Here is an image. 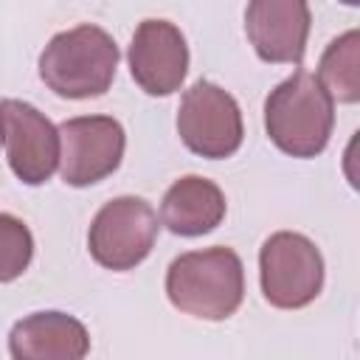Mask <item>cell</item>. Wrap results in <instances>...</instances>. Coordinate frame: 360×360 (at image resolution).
<instances>
[{"mask_svg": "<svg viewBox=\"0 0 360 360\" xmlns=\"http://www.w3.org/2000/svg\"><path fill=\"white\" fill-rule=\"evenodd\" d=\"M169 301L194 318L225 321L245 295L242 259L231 248H208L177 256L166 273Z\"/></svg>", "mask_w": 360, "mask_h": 360, "instance_id": "1", "label": "cell"}, {"mask_svg": "<svg viewBox=\"0 0 360 360\" xmlns=\"http://www.w3.org/2000/svg\"><path fill=\"white\" fill-rule=\"evenodd\" d=\"M118 45L98 25H76L56 34L42 56L39 76L62 98H96L112 84Z\"/></svg>", "mask_w": 360, "mask_h": 360, "instance_id": "2", "label": "cell"}, {"mask_svg": "<svg viewBox=\"0 0 360 360\" xmlns=\"http://www.w3.org/2000/svg\"><path fill=\"white\" fill-rule=\"evenodd\" d=\"M332 98L307 70H295L276 90H270L264 101L267 135L281 152L292 158H315L323 152L332 135Z\"/></svg>", "mask_w": 360, "mask_h": 360, "instance_id": "3", "label": "cell"}, {"mask_svg": "<svg viewBox=\"0 0 360 360\" xmlns=\"http://www.w3.org/2000/svg\"><path fill=\"white\" fill-rule=\"evenodd\" d=\"M262 292L278 309H298L318 298L323 287V259L304 233L278 231L259 253Z\"/></svg>", "mask_w": 360, "mask_h": 360, "instance_id": "4", "label": "cell"}, {"mask_svg": "<svg viewBox=\"0 0 360 360\" xmlns=\"http://www.w3.org/2000/svg\"><path fill=\"white\" fill-rule=\"evenodd\" d=\"M183 143L202 158H228L242 146V112L228 90L214 82H194L177 110Z\"/></svg>", "mask_w": 360, "mask_h": 360, "instance_id": "5", "label": "cell"}, {"mask_svg": "<svg viewBox=\"0 0 360 360\" xmlns=\"http://www.w3.org/2000/svg\"><path fill=\"white\" fill-rule=\"evenodd\" d=\"M158 239V217L141 197L110 200L90 225V253L107 270H132L141 264Z\"/></svg>", "mask_w": 360, "mask_h": 360, "instance_id": "6", "label": "cell"}, {"mask_svg": "<svg viewBox=\"0 0 360 360\" xmlns=\"http://www.w3.org/2000/svg\"><path fill=\"white\" fill-rule=\"evenodd\" d=\"M124 127L110 115H79L59 127V172L68 186H93L124 158Z\"/></svg>", "mask_w": 360, "mask_h": 360, "instance_id": "7", "label": "cell"}, {"mask_svg": "<svg viewBox=\"0 0 360 360\" xmlns=\"http://www.w3.org/2000/svg\"><path fill=\"white\" fill-rule=\"evenodd\" d=\"M0 124L11 172L28 183H45L59 166V129L31 104L6 98L0 101Z\"/></svg>", "mask_w": 360, "mask_h": 360, "instance_id": "8", "label": "cell"}, {"mask_svg": "<svg viewBox=\"0 0 360 360\" xmlns=\"http://www.w3.org/2000/svg\"><path fill=\"white\" fill-rule=\"evenodd\" d=\"M188 70V45L169 20H143L129 45V73L149 96L174 93Z\"/></svg>", "mask_w": 360, "mask_h": 360, "instance_id": "9", "label": "cell"}, {"mask_svg": "<svg viewBox=\"0 0 360 360\" xmlns=\"http://www.w3.org/2000/svg\"><path fill=\"white\" fill-rule=\"evenodd\" d=\"M245 31L264 62L298 65L309 34V6L304 0H253L245 11Z\"/></svg>", "mask_w": 360, "mask_h": 360, "instance_id": "10", "label": "cell"}, {"mask_svg": "<svg viewBox=\"0 0 360 360\" xmlns=\"http://www.w3.org/2000/svg\"><path fill=\"white\" fill-rule=\"evenodd\" d=\"M8 352L11 360H84L90 335L68 312H34L14 323Z\"/></svg>", "mask_w": 360, "mask_h": 360, "instance_id": "11", "label": "cell"}, {"mask_svg": "<svg viewBox=\"0 0 360 360\" xmlns=\"http://www.w3.org/2000/svg\"><path fill=\"white\" fill-rule=\"evenodd\" d=\"M225 217V194L217 183L186 174L163 194L160 219L172 233L180 236H202L214 231Z\"/></svg>", "mask_w": 360, "mask_h": 360, "instance_id": "12", "label": "cell"}, {"mask_svg": "<svg viewBox=\"0 0 360 360\" xmlns=\"http://www.w3.org/2000/svg\"><path fill=\"white\" fill-rule=\"evenodd\" d=\"M332 101L354 104L360 98V31L352 28L329 42L321 56L318 76Z\"/></svg>", "mask_w": 360, "mask_h": 360, "instance_id": "13", "label": "cell"}, {"mask_svg": "<svg viewBox=\"0 0 360 360\" xmlns=\"http://www.w3.org/2000/svg\"><path fill=\"white\" fill-rule=\"evenodd\" d=\"M34 256V239L22 219L0 214V281H14L25 273Z\"/></svg>", "mask_w": 360, "mask_h": 360, "instance_id": "14", "label": "cell"}, {"mask_svg": "<svg viewBox=\"0 0 360 360\" xmlns=\"http://www.w3.org/2000/svg\"><path fill=\"white\" fill-rule=\"evenodd\" d=\"M0 141H3V124H0Z\"/></svg>", "mask_w": 360, "mask_h": 360, "instance_id": "15", "label": "cell"}]
</instances>
